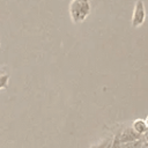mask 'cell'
<instances>
[{
    "label": "cell",
    "mask_w": 148,
    "mask_h": 148,
    "mask_svg": "<svg viewBox=\"0 0 148 148\" xmlns=\"http://www.w3.org/2000/svg\"><path fill=\"white\" fill-rule=\"evenodd\" d=\"M146 17V12H145V6L142 0H138L135 3V9H134V14L132 17V25L133 27H139Z\"/></svg>",
    "instance_id": "cell-2"
},
{
    "label": "cell",
    "mask_w": 148,
    "mask_h": 148,
    "mask_svg": "<svg viewBox=\"0 0 148 148\" xmlns=\"http://www.w3.org/2000/svg\"><path fill=\"white\" fill-rule=\"evenodd\" d=\"M142 140L141 138L138 139V140H134V141H128V142H123L120 143V148H141V145H142Z\"/></svg>",
    "instance_id": "cell-5"
},
{
    "label": "cell",
    "mask_w": 148,
    "mask_h": 148,
    "mask_svg": "<svg viewBox=\"0 0 148 148\" xmlns=\"http://www.w3.org/2000/svg\"><path fill=\"white\" fill-rule=\"evenodd\" d=\"M90 13L89 0H72L69 5V15L74 23L82 22Z\"/></svg>",
    "instance_id": "cell-1"
},
{
    "label": "cell",
    "mask_w": 148,
    "mask_h": 148,
    "mask_svg": "<svg viewBox=\"0 0 148 148\" xmlns=\"http://www.w3.org/2000/svg\"><path fill=\"white\" fill-rule=\"evenodd\" d=\"M106 148H120V140H119V136H117L113 141V143H109Z\"/></svg>",
    "instance_id": "cell-7"
},
{
    "label": "cell",
    "mask_w": 148,
    "mask_h": 148,
    "mask_svg": "<svg viewBox=\"0 0 148 148\" xmlns=\"http://www.w3.org/2000/svg\"><path fill=\"white\" fill-rule=\"evenodd\" d=\"M141 148H148V141H147V140L142 142V145H141Z\"/></svg>",
    "instance_id": "cell-8"
},
{
    "label": "cell",
    "mask_w": 148,
    "mask_h": 148,
    "mask_svg": "<svg viewBox=\"0 0 148 148\" xmlns=\"http://www.w3.org/2000/svg\"><path fill=\"white\" fill-rule=\"evenodd\" d=\"M145 139H146V140H147V141H148V131H147V132H146V136H145Z\"/></svg>",
    "instance_id": "cell-9"
},
{
    "label": "cell",
    "mask_w": 148,
    "mask_h": 148,
    "mask_svg": "<svg viewBox=\"0 0 148 148\" xmlns=\"http://www.w3.org/2000/svg\"><path fill=\"white\" fill-rule=\"evenodd\" d=\"M133 130L135 132H138L139 134H143L148 131V126H147V123L141 120V119H138L133 123Z\"/></svg>",
    "instance_id": "cell-4"
},
{
    "label": "cell",
    "mask_w": 148,
    "mask_h": 148,
    "mask_svg": "<svg viewBox=\"0 0 148 148\" xmlns=\"http://www.w3.org/2000/svg\"><path fill=\"white\" fill-rule=\"evenodd\" d=\"M8 80H9V75H8V74H2V75H0V89L7 87Z\"/></svg>",
    "instance_id": "cell-6"
},
{
    "label": "cell",
    "mask_w": 148,
    "mask_h": 148,
    "mask_svg": "<svg viewBox=\"0 0 148 148\" xmlns=\"http://www.w3.org/2000/svg\"><path fill=\"white\" fill-rule=\"evenodd\" d=\"M146 123H147V126H148V118H147V120H146Z\"/></svg>",
    "instance_id": "cell-10"
},
{
    "label": "cell",
    "mask_w": 148,
    "mask_h": 148,
    "mask_svg": "<svg viewBox=\"0 0 148 148\" xmlns=\"http://www.w3.org/2000/svg\"><path fill=\"white\" fill-rule=\"evenodd\" d=\"M141 138V134H139L138 132H135L132 128H126L124 130V132L119 135V140H120V143L123 142H128V141H134V140H138Z\"/></svg>",
    "instance_id": "cell-3"
}]
</instances>
